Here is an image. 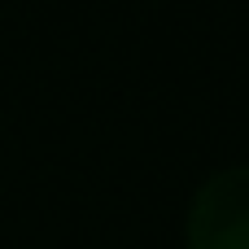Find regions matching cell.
Listing matches in <instances>:
<instances>
[{
    "mask_svg": "<svg viewBox=\"0 0 249 249\" xmlns=\"http://www.w3.org/2000/svg\"><path fill=\"white\" fill-rule=\"evenodd\" d=\"M188 249H249V166H228L197 188Z\"/></svg>",
    "mask_w": 249,
    "mask_h": 249,
    "instance_id": "cell-1",
    "label": "cell"
}]
</instances>
